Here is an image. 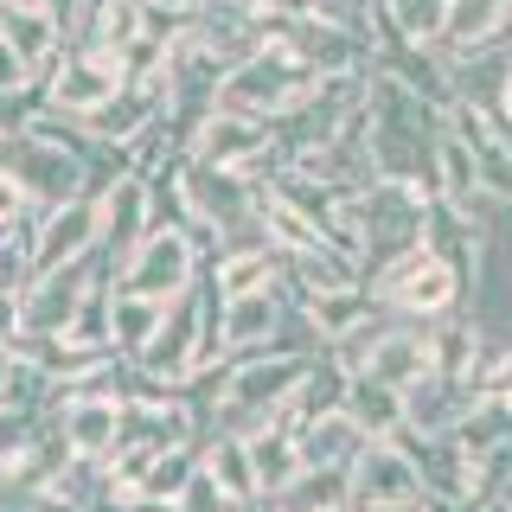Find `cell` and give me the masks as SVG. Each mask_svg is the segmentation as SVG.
Returning <instances> with one entry per match:
<instances>
[{"instance_id": "cell-1", "label": "cell", "mask_w": 512, "mask_h": 512, "mask_svg": "<svg viewBox=\"0 0 512 512\" xmlns=\"http://www.w3.org/2000/svg\"><path fill=\"white\" fill-rule=\"evenodd\" d=\"M365 295H372L384 314L423 320V327H436V320H448V314H468L461 308L455 269H448L429 244H410V250H397L391 263H378L372 276H365Z\"/></svg>"}, {"instance_id": "cell-2", "label": "cell", "mask_w": 512, "mask_h": 512, "mask_svg": "<svg viewBox=\"0 0 512 512\" xmlns=\"http://www.w3.org/2000/svg\"><path fill=\"white\" fill-rule=\"evenodd\" d=\"M96 282L116 288V263H109L103 250H90L84 263H71V269H45V276H32L20 288V301H13V314H20V340H64Z\"/></svg>"}, {"instance_id": "cell-3", "label": "cell", "mask_w": 512, "mask_h": 512, "mask_svg": "<svg viewBox=\"0 0 512 512\" xmlns=\"http://www.w3.org/2000/svg\"><path fill=\"white\" fill-rule=\"evenodd\" d=\"M314 90V71L308 64H295L288 52H250L244 64H231L218 84V109H231V116H282L288 103H301V96Z\"/></svg>"}, {"instance_id": "cell-4", "label": "cell", "mask_w": 512, "mask_h": 512, "mask_svg": "<svg viewBox=\"0 0 512 512\" xmlns=\"http://www.w3.org/2000/svg\"><path fill=\"white\" fill-rule=\"evenodd\" d=\"M0 173L20 186V199L32 205V212H52V205L84 199V160H77L71 148H58V141H45V135L0 141Z\"/></svg>"}, {"instance_id": "cell-5", "label": "cell", "mask_w": 512, "mask_h": 512, "mask_svg": "<svg viewBox=\"0 0 512 512\" xmlns=\"http://www.w3.org/2000/svg\"><path fill=\"white\" fill-rule=\"evenodd\" d=\"M199 269H205V256H199V244H192L186 231H148L141 250L116 269V288L167 308V301H180L186 288L199 282Z\"/></svg>"}, {"instance_id": "cell-6", "label": "cell", "mask_w": 512, "mask_h": 512, "mask_svg": "<svg viewBox=\"0 0 512 512\" xmlns=\"http://www.w3.org/2000/svg\"><path fill=\"white\" fill-rule=\"evenodd\" d=\"M116 90H122V58L90 52V45H64L58 64L45 71V109H52V116H71V122L96 116Z\"/></svg>"}, {"instance_id": "cell-7", "label": "cell", "mask_w": 512, "mask_h": 512, "mask_svg": "<svg viewBox=\"0 0 512 512\" xmlns=\"http://www.w3.org/2000/svg\"><path fill=\"white\" fill-rule=\"evenodd\" d=\"M180 186H186L192 218H199L205 231H218V244L231 231H244V224L256 218V199H263V186H256L250 173L205 167V160H180Z\"/></svg>"}, {"instance_id": "cell-8", "label": "cell", "mask_w": 512, "mask_h": 512, "mask_svg": "<svg viewBox=\"0 0 512 512\" xmlns=\"http://www.w3.org/2000/svg\"><path fill=\"white\" fill-rule=\"evenodd\" d=\"M186 160H205V167H231V173H250L256 186L269 180V122L256 116H231V109H212L199 122V135L186 141Z\"/></svg>"}, {"instance_id": "cell-9", "label": "cell", "mask_w": 512, "mask_h": 512, "mask_svg": "<svg viewBox=\"0 0 512 512\" xmlns=\"http://www.w3.org/2000/svg\"><path fill=\"white\" fill-rule=\"evenodd\" d=\"M103 244V199H71L52 212H32V276L71 269Z\"/></svg>"}, {"instance_id": "cell-10", "label": "cell", "mask_w": 512, "mask_h": 512, "mask_svg": "<svg viewBox=\"0 0 512 512\" xmlns=\"http://www.w3.org/2000/svg\"><path fill=\"white\" fill-rule=\"evenodd\" d=\"M487 333H480L474 314H448L429 327V372H436L442 384H455L461 397L480 391V372H487Z\"/></svg>"}, {"instance_id": "cell-11", "label": "cell", "mask_w": 512, "mask_h": 512, "mask_svg": "<svg viewBox=\"0 0 512 512\" xmlns=\"http://www.w3.org/2000/svg\"><path fill=\"white\" fill-rule=\"evenodd\" d=\"M384 442L404 448V461L416 468V487H423V500H448V506L468 500V461H461V448L448 442V436H416V429L397 423Z\"/></svg>"}, {"instance_id": "cell-12", "label": "cell", "mask_w": 512, "mask_h": 512, "mask_svg": "<svg viewBox=\"0 0 512 512\" xmlns=\"http://www.w3.org/2000/svg\"><path fill=\"white\" fill-rule=\"evenodd\" d=\"M58 429L77 461H116L122 448V397H64Z\"/></svg>"}, {"instance_id": "cell-13", "label": "cell", "mask_w": 512, "mask_h": 512, "mask_svg": "<svg viewBox=\"0 0 512 512\" xmlns=\"http://www.w3.org/2000/svg\"><path fill=\"white\" fill-rule=\"evenodd\" d=\"M282 269L288 263L269 244H237V250H218L212 263H205V276H212L218 301H250V295H276Z\"/></svg>"}, {"instance_id": "cell-14", "label": "cell", "mask_w": 512, "mask_h": 512, "mask_svg": "<svg viewBox=\"0 0 512 512\" xmlns=\"http://www.w3.org/2000/svg\"><path fill=\"white\" fill-rule=\"evenodd\" d=\"M141 237H148V180H141V173H128V180H116L103 192V250L109 263H128V256L141 250Z\"/></svg>"}, {"instance_id": "cell-15", "label": "cell", "mask_w": 512, "mask_h": 512, "mask_svg": "<svg viewBox=\"0 0 512 512\" xmlns=\"http://www.w3.org/2000/svg\"><path fill=\"white\" fill-rule=\"evenodd\" d=\"M423 372H429V327H423V320H391L359 378H378V384H391V391L404 397Z\"/></svg>"}, {"instance_id": "cell-16", "label": "cell", "mask_w": 512, "mask_h": 512, "mask_svg": "<svg viewBox=\"0 0 512 512\" xmlns=\"http://www.w3.org/2000/svg\"><path fill=\"white\" fill-rule=\"evenodd\" d=\"M416 468L404 461L397 442H365V455L352 461V506H384V500H416Z\"/></svg>"}, {"instance_id": "cell-17", "label": "cell", "mask_w": 512, "mask_h": 512, "mask_svg": "<svg viewBox=\"0 0 512 512\" xmlns=\"http://www.w3.org/2000/svg\"><path fill=\"white\" fill-rule=\"evenodd\" d=\"M365 429L352 423L346 410H327V416H314V423H301L295 429V448H301V468H346L352 474V461L365 455Z\"/></svg>"}, {"instance_id": "cell-18", "label": "cell", "mask_w": 512, "mask_h": 512, "mask_svg": "<svg viewBox=\"0 0 512 512\" xmlns=\"http://www.w3.org/2000/svg\"><path fill=\"white\" fill-rule=\"evenodd\" d=\"M199 468L212 474V487H218L237 512H263V493H256V468H250L244 436H205V442H199Z\"/></svg>"}, {"instance_id": "cell-19", "label": "cell", "mask_w": 512, "mask_h": 512, "mask_svg": "<svg viewBox=\"0 0 512 512\" xmlns=\"http://www.w3.org/2000/svg\"><path fill=\"white\" fill-rule=\"evenodd\" d=\"M250 448V468H256V493H263V506L276 500V493L288 487V480L301 474V448H295V429L282 423V416H269L263 429H250L244 436Z\"/></svg>"}, {"instance_id": "cell-20", "label": "cell", "mask_w": 512, "mask_h": 512, "mask_svg": "<svg viewBox=\"0 0 512 512\" xmlns=\"http://www.w3.org/2000/svg\"><path fill=\"white\" fill-rule=\"evenodd\" d=\"M0 39L13 45V58H20L32 77H45L64 52V32L45 20V7H7V0H0Z\"/></svg>"}, {"instance_id": "cell-21", "label": "cell", "mask_w": 512, "mask_h": 512, "mask_svg": "<svg viewBox=\"0 0 512 512\" xmlns=\"http://www.w3.org/2000/svg\"><path fill=\"white\" fill-rule=\"evenodd\" d=\"M474 192H487V186H480V148H474L468 128L448 116L436 128V199L461 205V199H474Z\"/></svg>"}, {"instance_id": "cell-22", "label": "cell", "mask_w": 512, "mask_h": 512, "mask_svg": "<svg viewBox=\"0 0 512 512\" xmlns=\"http://www.w3.org/2000/svg\"><path fill=\"white\" fill-rule=\"evenodd\" d=\"M141 20H148V7H141V0H90L84 20H77V39H71V45H90V52L122 58L128 45L141 39Z\"/></svg>"}, {"instance_id": "cell-23", "label": "cell", "mask_w": 512, "mask_h": 512, "mask_svg": "<svg viewBox=\"0 0 512 512\" xmlns=\"http://www.w3.org/2000/svg\"><path fill=\"white\" fill-rule=\"evenodd\" d=\"M448 442L461 448V461H487L493 448L512 442V404H500V397H468L455 429H448Z\"/></svg>"}, {"instance_id": "cell-24", "label": "cell", "mask_w": 512, "mask_h": 512, "mask_svg": "<svg viewBox=\"0 0 512 512\" xmlns=\"http://www.w3.org/2000/svg\"><path fill=\"white\" fill-rule=\"evenodd\" d=\"M282 276L295 282L301 295H333V288H365V263L346 256V250H333V244H308L301 256H288Z\"/></svg>"}, {"instance_id": "cell-25", "label": "cell", "mask_w": 512, "mask_h": 512, "mask_svg": "<svg viewBox=\"0 0 512 512\" xmlns=\"http://www.w3.org/2000/svg\"><path fill=\"white\" fill-rule=\"evenodd\" d=\"M346 506H352V474L346 468H301L276 500H269V512H346Z\"/></svg>"}, {"instance_id": "cell-26", "label": "cell", "mask_w": 512, "mask_h": 512, "mask_svg": "<svg viewBox=\"0 0 512 512\" xmlns=\"http://www.w3.org/2000/svg\"><path fill=\"white\" fill-rule=\"evenodd\" d=\"M160 301H141V295H109V352H116V359H128L135 365L141 352L154 346V333H160Z\"/></svg>"}, {"instance_id": "cell-27", "label": "cell", "mask_w": 512, "mask_h": 512, "mask_svg": "<svg viewBox=\"0 0 512 512\" xmlns=\"http://www.w3.org/2000/svg\"><path fill=\"white\" fill-rule=\"evenodd\" d=\"M461 404H468V397H461L455 384H442L436 372H423L404 391V429H416V436H448L455 416H461Z\"/></svg>"}, {"instance_id": "cell-28", "label": "cell", "mask_w": 512, "mask_h": 512, "mask_svg": "<svg viewBox=\"0 0 512 512\" xmlns=\"http://www.w3.org/2000/svg\"><path fill=\"white\" fill-rule=\"evenodd\" d=\"M340 404H346V372L327 359V352H314V365H308V378L295 384V397H288L282 423L301 429V423H314V416H327V410H340Z\"/></svg>"}, {"instance_id": "cell-29", "label": "cell", "mask_w": 512, "mask_h": 512, "mask_svg": "<svg viewBox=\"0 0 512 512\" xmlns=\"http://www.w3.org/2000/svg\"><path fill=\"white\" fill-rule=\"evenodd\" d=\"M340 410H346L372 442H384L397 423H404V397H397L391 384H378V378H346V404H340Z\"/></svg>"}, {"instance_id": "cell-30", "label": "cell", "mask_w": 512, "mask_h": 512, "mask_svg": "<svg viewBox=\"0 0 512 512\" xmlns=\"http://www.w3.org/2000/svg\"><path fill=\"white\" fill-rule=\"evenodd\" d=\"M378 7H384V20L397 26L404 45H442L448 7H455V0H378Z\"/></svg>"}, {"instance_id": "cell-31", "label": "cell", "mask_w": 512, "mask_h": 512, "mask_svg": "<svg viewBox=\"0 0 512 512\" xmlns=\"http://www.w3.org/2000/svg\"><path fill=\"white\" fill-rule=\"evenodd\" d=\"M199 474V448H173V455H148V468H141L135 480V493H148V500H180L186 493V480Z\"/></svg>"}, {"instance_id": "cell-32", "label": "cell", "mask_w": 512, "mask_h": 512, "mask_svg": "<svg viewBox=\"0 0 512 512\" xmlns=\"http://www.w3.org/2000/svg\"><path fill=\"white\" fill-rule=\"evenodd\" d=\"M391 320H397V314H372V320H359L346 340H333V346H327V359L340 365L346 378H359V372H365V359L378 352V340H384V327H391Z\"/></svg>"}, {"instance_id": "cell-33", "label": "cell", "mask_w": 512, "mask_h": 512, "mask_svg": "<svg viewBox=\"0 0 512 512\" xmlns=\"http://www.w3.org/2000/svg\"><path fill=\"white\" fill-rule=\"evenodd\" d=\"M109 295H116L109 282H96L90 295H84V308H77V320H71V340H84V346H96V352H109Z\"/></svg>"}, {"instance_id": "cell-34", "label": "cell", "mask_w": 512, "mask_h": 512, "mask_svg": "<svg viewBox=\"0 0 512 512\" xmlns=\"http://www.w3.org/2000/svg\"><path fill=\"white\" fill-rule=\"evenodd\" d=\"M173 512H237V506H231V500H224V493L212 487V474H205V468H199V474H192V480H186V493H180V500H173Z\"/></svg>"}, {"instance_id": "cell-35", "label": "cell", "mask_w": 512, "mask_h": 512, "mask_svg": "<svg viewBox=\"0 0 512 512\" xmlns=\"http://www.w3.org/2000/svg\"><path fill=\"white\" fill-rule=\"evenodd\" d=\"M474 397H500V404H512V346L487 352V372H480V391Z\"/></svg>"}, {"instance_id": "cell-36", "label": "cell", "mask_w": 512, "mask_h": 512, "mask_svg": "<svg viewBox=\"0 0 512 512\" xmlns=\"http://www.w3.org/2000/svg\"><path fill=\"white\" fill-rule=\"evenodd\" d=\"M32 84H39V77H32L26 64L13 58V45L0 39V96H13V90H32Z\"/></svg>"}, {"instance_id": "cell-37", "label": "cell", "mask_w": 512, "mask_h": 512, "mask_svg": "<svg viewBox=\"0 0 512 512\" xmlns=\"http://www.w3.org/2000/svg\"><path fill=\"white\" fill-rule=\"evenodd\" d=\"M20 218H32V205L20 199V186H13L7 173H0V231H13Z\"/></svg>"}, {"instance_id": "cell-38", "label": "cell", "mask_w": 512, "mask_h": 512, "mask_svg": "<svg viewBox=\"0 0 512 512\" xmlns=\"http://www.w3.org/2000/svg\"><path fill=\"white\" fill-rule=\"evenodd\" d=\"M352 512H429V500L416 493V500H384V506H352Z\"/></svg>"}, {"instance_id": "cell-39", "label": "cell", "mask_w": 512, "mask_h": 512, "mask_svg": "<svg viewBox=\"0 0 512 512\" xmlns=\"http://www.w3.org/2000/svg\"><path fill=\"white\" fill-rule=\"evenodd\" d=\"M141 7H167V13H192L199 0H141Z\"/></svg>"}, {"instance_id": "cell-40", "label": "cell", "mask_w": 512, "mask_h": 512, "mask_svg": "<svg viewBox=\"0 0 512 512\" xmlns=\"http://www.w3.org/2000/svg\"><path fill=\"white\" fill-rule=\"evenodd\" d=\"M7 7H45V0H7Z\"/></svg>"}, {"instance_id": "cell-41", "label": "cell", "mask_w": 512, "mask_h": 512, "mask_svg": "<svg viewBox=\"0 0 512 512\" xmlns=\"http://www.w3.org/2000/svg\"><path fill=\"white\" fill-rule=\"evenodd\" d=\"M506 512H512V500H506Z\"/></svg>"}, {"instance_id": "cell-42", "label": "cell", "mask_w": 512, "mask_h": 512, "mask_svg": "<svg viewBox=\"0 0 512 512\" xmlns=\"http://www.w3.org/2000/svg\"><path fill=\"white\" fill-rule=\"evenodd\" d=\"M346 512H352V506H346Z\"/></svg>"}]
</instances>
